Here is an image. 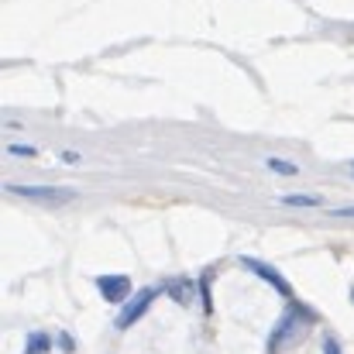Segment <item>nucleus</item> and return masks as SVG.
I'll return each instance as SVG.
<instances>
[{
	"instance_id": "1",
	"label": "nucleus",
	"mask_w": 354,
	"mask_h": 354,
	"mask_svg": "<svg viewBox=\"0 0 354 354\" xmlns=\"http://www.w3.org/2000/svg\"><path fill=\"white\" fill-rule=\"evenodd\" d=\"M310 320H313V313H310V310H303V306L289 303V310L282 313V320H279V324H275V330H272V351H279V348H286L292 337H299V334L310 327Z\"/></svg>"
},
{
	"instance_id": "2",
	"label": "nucleus",
	"mask_w": 354,
	"mask_h": 354,
	"mask_svg": "<svg viewBox=\"0 0 354 354\" xmlns=\"http://www.w3.org/2000/svg\"><path fill=\"white\" fill-rule=\"evenodd\" d=\"M3 189L14 193V196L45 200V203H66V200H76V189H69V186H17V183H7Z\"/></svg>"
},
{
	"instance_id": "3",
	"label": "nucleus",
	"mask_w": 354,
	"mask_h": 354,
	"mask_svg": "<svg viewBox=\"0 0 354 354\" xmlns=\"http://www.w3.org/2000/svg\"><path fill=\"white\" fill-rule=\"evenodd\" d=\"M155 296H158L155 289H141L138 296H131V299L124 303L120 317H118V330H127L131 324H138V320L148 313V306H151V299H155Z\"/></svg>"
},
{
	"instance_id": "4",
	"label": "nucleus",
	"mask_w": 354,
	"mask_h": 354,
	"mask_svg": "<svg viewBox=\"0 0 354 354\" xmlns=\"http://www.w3.org/2000/svg\"><path fill=\"white\" fill-rule=\"evenodd\" d=\"M97 289L107 303H127L131 299V279L127 275H100Z\"/></svg>"
},
{
	"instance_id": "5",
	"label": "nucleus",
	"mask_w": 354,
	"mask_h": 354,
	"mask_svg": "<svg viewBox=\"0 0 354 354\" xmlns=\"http://www.w3.org/2000/svg\"><path fill=\"white\" fill-rule=\"evenodd\" d=\"M241 265H244L248 272H254L258 279H265L272 289H279L286 299H292V289H289V282H286V279H282V275H279L272 265H265V261H258V258H241Z\"/></svg>"
},
{
	"instance_id": "6",
	"label": "nucleus",
	"mask_w": 354,
	"mask_h": 354,
	"mask_svg": "<svg viewBox=\"0 0 354 354\" xmlns=\"http://www.w3.org/2000/svg\"><path fill=\"white\" fill-rule=\"evenodd\" d=\"M169 292H172L179 303H193V299H196V282H189V279H176V282H169Z\"/></svg>"
},
{
	"instance_id": "7",
	"label": "nucleus",
	"mask_w": 354,
	"mask_h": 354,
	"mask_svg": "<svg viewBox=\"0 0 354 354\" xmlns=\"http://www.w3.org/2000/svg\"><path fill=\"white\" fill-rule=\"evenodd\" d=\"M265 169L275 172V176H299V165L296 162H286V158H275V155L265 158Z\"/></svg>"
},
{
	"instance_id": "8",
	"label": "nucleus",
	"mask_w": 354,
	"mask_h": 354,
	"mask_svg": "<svg viewBox=\"0 0 354 354\" xmlns=\"http://www.w3.org/2000/svg\"><path fill=\"white\" fill-rule=\"evenodd\" d=\"M279 203L282 207H320L324 200L320 196H310V193H286V196H279Z\"/></svg>"
},
{
	"instance_id": "9",
	"label": "nucleus",
	"mask_w": 354,
	"mask_h": 354,
	"mask_svg": "<svg viewBox=\"0 0 354 354\" xmlns=\"http://www.w3.org/2000/svg\"><path fill=\"white\" fill-rule=\"evenodd\" d=\"M48 348H52L48 334H31L28 344H24V354H48Z\"/></svg>"
},
{
	"instance_id": "10",
	"label": "nucleus",
	"mask_w": 354,
	"mask_h": 354,
	"mask_svg": "<svg viewBox=\"0 0 354 354\" xmlns=\"http://www.w3.org/2000/svg\"><path fill=\"white\" fill-rule=\"evenodd\" d=\"M7 155H14V158H35L38 148H35V145H21V141H14V145H7Z\"/></svg>"
},
{
	"instance_id": "11",
	"label": "nucleus",
	"mask_w": 354,
	"mask_h": 354,
	"mask_svg": "<svg viewBox=\"0 0 354 354\" xmlns=\"http://www.w3.org/2000/svg\"><path fill=\"white\" fill-rule=\"evenodd\" d=\"M59 158H62V162H69V165H76V162H80V151L66 148V151H59Z\"/></svg>"
},
{
	"instance_id": "12",
	"label": "nucleus",
	"mask_w": 354,
	"mask_h": 354,
	"mask_svg": "<svg viewBox=\"0 0 354 354\" xmlns=\"http://www.w3.org/2000/svg\"><path fill=\"white\" fill-rule=\"evenodd\" d=\"M324 354H341V344H337L334 337H327V341H324Z\"/></svg>"
},
{
	"instance_id": "13",
	"label": "nucleus",
	"mask_w": 354,
	"mask_h": 354,
	"mask_svg": "<svg viewBox=\"0 0 354 354\" xmlns=\"http://www.w3.org/2000/svg\"><path fill=\"white\" fill-rule=\"evenodd\" d=\"M334 217H354V207H337V210H330Z\"/></svg>"
},
{
	"instance_id": "14",
	"label": "nucleus",
	"mask_w": 354,
	"mask_h": 354,
	"mask_svg": "<svg viewBox=\"0 0 354 354\" xmlns=\"http://www.w3.org/2000/svg\"><path fill=\"white\" fill-rule=\"evenodd\" d=\"M351 169H354V162H351Z\"/></svg>"
},
{
	"instance_id": "15",
	"label": "nucleus",
	"mask_w": 354,
	"mask_h": 354,
	"mask_svg": "<svg viewBox=\"0 0 354 354\" xmlns=\"http://www.w3.org/2000/svg\"><path fill=\"white\" fill-rule=\"evenodd\" d=\"M351 296H354V292H351Z\"/></svg>"
}]
</instances>
